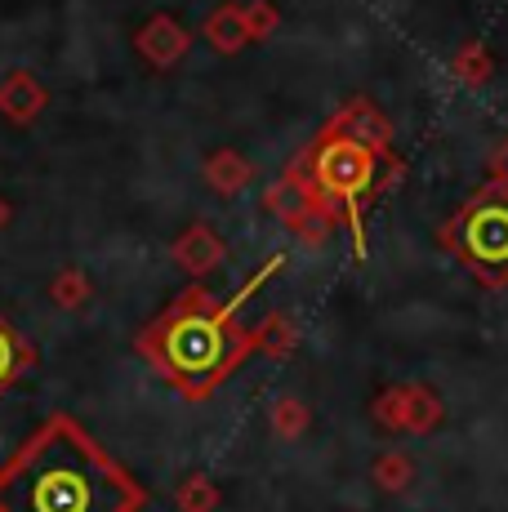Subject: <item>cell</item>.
I'll list each match as a JSON object with an SVG mask.
<instances>
[{"mask_svg":"<svg viewBox=\"0 0 508 512\" xmlns=\"http://www.w3.org/2000/svg\"><path fill=\"white\" fill-rule=\"evenodd\" d=\"M370 415L384 423L388 432H415L419 437V432H433L437 423L446 419V406L424 383H397V388H388L384 397L370 406Z\"/></svg>","mask_w":508,"mask_h":512,"instance_id":"obj_5","label":"cell"},{"mask_svg":"<svg viewBox=\"0 0 508 512\" xmlns=\"http://www.w3.org/2000/svg\"><path fill=\"white\" fill-rule=\"evenodd\" d=\"M335 228H339V219H335V214H330L321 201H312V205H308V214L295 223V232L304 236V241H312V245H317V241H326V236L335 232Z\"/></svg>","mask_w":508,"mask_h":512,"instance_id":"obj_18","label":"cell"},{"mask_svg":"<svg viewBox=\"0 0 508 512\" xmlns=\"http://www.w3.org/2000/svg\"><path fill=\"white\" fill-rule=\"evenodd\" d=\"M201 174L219 196H241L254 183V165L237 152V147H214V152L205 156Z\"/></svg>","mask_w":508,"mask_h":512,"instance_id":"obj_10","label":"cell"},{"mask_svg":"<svg viewBox=\"0 0 508 512\" xmlns=\"http://www.w3.org/2000/svg\"><path fill=\"white\" fill-rule=\"evenodd\" d=\"M90 294H94V281L85 277L81 268L54 272V281H50V303H54V308L76 312V308H85V303H90Z\"/></svg>","mask_w":508,"mask_h":512,"instance_id":"obj_14","label":"cell"},{"mask_svg":"<svg viewBox=\"0 0 508 512\" xmlns=\"http://www.w3.org/2000/svg\"><path fill=\"white\" fill-rule=\"evenodd\" d=\"M312 201H317V196H312L304 187V179H295V174H290V179H281V183H272L268 192H263V210H268L277 223H286L290 232H295V223L308 214Z\"/></svg>","mask_w":508,"mask_h":512,"instance_id":"obj_11","label":"cell"},{"mask_svg":"<svg viewBox=\"0 0 508 512\" xmlns=\"http://www.w3.org/2000/svg\"><path fill=\"white\" fill-rule=\"evenodd\" d=\"M250 348L254 330H241L232 308H219L210 290H188L143 334V352L192 397H205Z\"/></svg>","mask_w":508,"mask_h":512,"instance_id":"obj_2","label":"cell"},{"mask_svg":"<svg viewBox=\"0 0 508 512\" xmlns=\"http://www.w3.org/2000/svg\"><path fill=\"white\" fill-rule=\"evenodd\" d=\"M139 54L148 58L152 67H174L183 54H188V32H183L174 18H152L139 36H134Z\"/></svg>","mask_w":508,"mask_h":512,"instance_id":"obj_9","label":"cell"},{"mask_svg":"<svg viewBox=\"0 0 508 512\" xmlns=\"http://www.w3.org/2000/svg\"><path fill=\"white\" fill-rule=\"evenodd\" d=\"M241 18H246L250 41H254V36H268L272 27H277V14H272V5H250V9H241Z\"/></svg>","mask_w":508,"mask_h":512,"instance_id":"obj_21","label":"cell"},{"mask_svg":"<svg viewBox=\"0 0 508 512\" xmlns=\"http://www.w3.org/2000/svg\"><path fill=\"white\" fill-rule=\"evenodd\" d=\"M36 361V352H32V343L23 339L14 326H9L5 317H0V392L5 388H14L18 383V374H23L27 366Z\"/></svg>","mask_w":508,"mask_h":512,"instance_id":"obj_12","label":"cell"},{"mask_svg":"<svg viewBox=\"0 0 508 512\" xmlns=\"http://www.w3.org/2000/svg\"><path fill=\"white\" fill-rule=\"evenodd\" d=\"M45 103H50V94H45V85L36 81L27 67H14V72L0 81V116H5L9 125H32L36 116L45 112Z\"/></svg>","mask_w":508,"mask_h":512,"instance_id":"obj_7","label":"cell"},{"mask_svg":"<svg viewBox=\"0 0 508 512\" xmlns=\"http://www.w3.org/2000/svg\"><path fill=\"white\" fill-rule=\"evenodd\" d=\"M451 250L459 254L468 272H477L482 281L500 285L508 281V192L491 187L482 192L464 214L455 219V228L446 232Z\"/></svg>","mask_w":508,"mask_h":512,"instance_id":"obj_4","label":"cell"},{"mask_svg":"<svg viewBox=\"0 0 508 512\" xmlns=\"http://www.w3.org/2000/svg\"><path fill=\"white\" fill-rule=\"evenodd\" d=\"M370 472H375V481L384 490H406L410 477H415V459L402 455V450H388V455H379L375 464H370Z\"/></svg>","mask_w":508,"mask_h":512,"instance_id":"obj_16","label":"cell"},{"mask_svg":"<svg viewBox=\"0 0 508 512\" xmlns=\"http://www.w3.org/2000/svg\"><path fill=\"white\" fill-rule=\"evenodd\" d=\"M379 165H388V152H375V147L348 139L339 130H326L312 152L299 161V174H304V187L326 205L330 214H344V223L353 228V245L357 259L366 254V241H361V205L384 187L379 179Z\"/></svg>","mask_w":508,"mask_h":512,"instance_id":"obj_3","label":"cell"},{"mask_svg":"<svg viewBox=\"0 0 508 512\" xmlns=\"http://www.w3.org/2000/svg\"><path fill=\"white\" fill-rule=\"evenodd\" d=\"M330 130H339V134H348V139L375 147V152H388V143H393V130H388L384 112H379L375 103H366V98H353V103L335 116Z\"/></svg>","mask_w":508,"mask_h":512,"instance_id":"obj_8","label":"cell"},{"mask_svg":"<svg viewBox=\"0 0 508 512\" xmlns=\"http://www.w3.org/2000/svg\"><path fill=\"white\" fill-rule=\"evenodd\" d=\"M9 219H14V210H9V201L0 196V232H5V223H9Z\"/></svg>","mask_w":508,"mask_h":512,"instance_id":"obj_23","label":"cell"},{"mask_svg":"<svg viewBox=\"0 0 508 512\" xmlns=\"http://www.w3.org/2000/svg\"><path fill=\"white\" fill-rule=\"evenodd\" d=\"M272 432H277L281 441H299L304 432L312 428V410L304 406V397H295V392H286V397H277L272 401Z\"/></svg>","mask_w":508,"mask_h":512,"instance_id":"obj_13","label":"cell"},{"mask_svg":"<svg viewBox=\"0 0 508 512\" xmlns=\"http://www.w3.org/2000/svg\"><path fill=\"white\" fill-rule=\"evenodd\" d=\"M254 343H259L263 352H290L295 348V330H290V321L286 317H268L263 321V330H254Z\"/></svg>","mask_w":508,"mask_h":512,"instance_id":"obj_19","label":"cell"},{"mask_svg":"<svg viewBox=\"0 0 508 512\" xmlns=\"http://www.w3.org/2000/svg\"><path fill=\"white\" fill-rule=\"evenodd\" d=\"M139 486L76 419H45L0 468V512H134Z\"/></svg>","mask_w":508,"mask_h":512,"instance_id":"obj_1","label":"cell"},{"mask_svg":"<svg viewBox=\"0 0 508 512\" xmlns=\"http://www.w3.org/2000/svg\"><path fill=\"white\" fill-rule=\"evenodd\" d=\"M455 76L464 85H486V76H491V58H486L482 45H468L464 54L455 58Z\"/></svg>","mask_w":508,"mask_h":512,"instance_id":"obj_20","label":"cell"},{"mask_svg":"<svg viewBox=\"0 0 508 512\" xmlns=\"http://www.w3.org/2000/svg\"><path fill=\"white\" fill-rule=\"evenodd\" d=\"M214 504H219V490H214L210 477H188L179 486V508L183 512H210Z\"/></svg>","mask_w":508,"mask_h":512,"instance_id":"obj_17","label":"cell"},{"mask_svg":"<svg viewBox=\"0 0 508 512\" xmlns=\"http://www.w3.org/2000/svg\"><path fill=\"white\" fill-rule=\"evenodd\" d=\"M205 36L214 41V49H223V54H232V49L250 45V32H246V18H241V9H219V14L210 18V27H205Z\"/></svg>","mask_w":508,"mask_h":512,"instance_id":"obj_15","label":"cell"},{"mask_svg":"<svg viewBox=\"0 0 508 512\" xmlns=\"http://www.w3.org/2000/svg\"><path fill=\"white\" fill-rule=\"evenodd\" d=\"M170 259L179 263V272H188L192 281H201V277H210L214 268H223L228 250H223V241L214 236V228H205V223H192V228H183L179 236H174Z\"/></svg>","mask_w":508,"mask_h":512,"instance_id":"obj_6","label":"cell"},{"mask_svg":"<svg viewBox=\"0 0 508 512\" xmlns=\"http://www.w3.org/2000/svg\"><path fill=\"white\" fill-rule=\"evenodd\" d=\"M495 187H504V192H508V143L500 147V152H495Z\"/></svg>","mask_w":508,"mask_h":512,"instance_id":"obj_22","label":"cell"}]
</instances>
